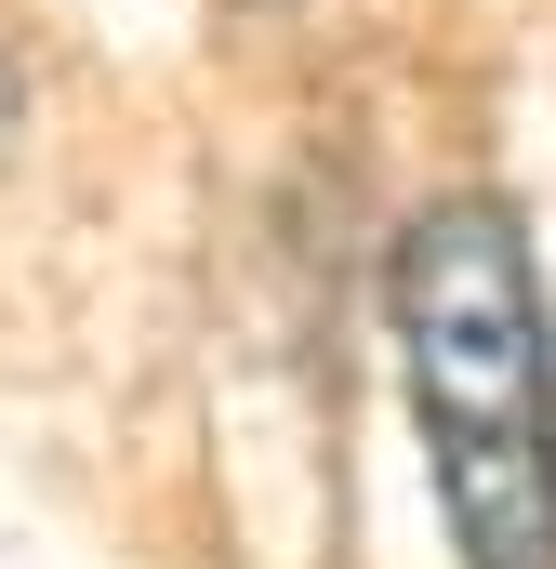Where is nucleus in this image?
Returning a JSON list of instances; mask_svg holds the SVG:
<instances>
[{
    "label": "nucleus",
    "instance_id": "1",
    "mask_svg": "<svg viewBox=\"0 0 556 569\" xmlns=\"http://www.w3.org/2000/svg\"><path fill=\"white\" fill-rule=\"evenodd\" d=\"M385 318H398V385L450 557L556 569V305L517 199L490 186L424 199L385 266Z\"/></svg>",
    "mask_w": 556,
    "mask_h": 569
}]
</instances>
